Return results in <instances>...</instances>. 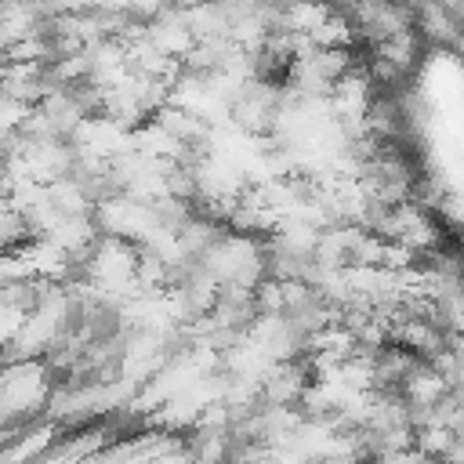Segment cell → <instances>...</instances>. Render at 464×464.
I'll use <instances>...</instances> for the list:
<instances>
[{
    "instance_id": "obj_1",
    "label": "cell",
    "mask_w": 464,
    "mask_h": 464,
    "mask_svg": "<svg viewBox=\"0 0 464 464\" xmlns=\"http://www.w3.org/2000/svg\"><path fill=\"white\" fill-rule=\"evenodd\" d=\"M366 51H373V54H381L388 65H395L402 76L417 65V58H420V36H417V29L410 25V29H399V33H392L388 40H381L377 47H366Z\"/></svg>"
}]
</instances>
